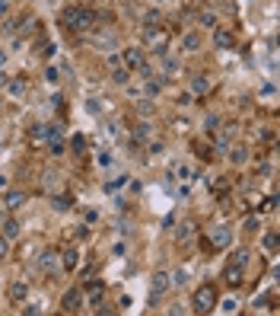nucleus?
I'll return each mask as SVG.
<instances>
[{"label": "nucleus", "mask_w": 280, "mask_h": 316, "mask_svg": "<svg viewBox=\"0 0 280 316\" xmlns=\"http://www.w3.org/2000/svg\"><path fill=\"white\" fill-rule=\"evenodd\" d=\"M96 19L99 16H96L86 4H74V7H67L64 13H60V22H64L70 32H89L96 26Z\"/></svg>", "instance_id": "nucleus-1"}, {"label": "nucleus", "mask_w": 280, "mask_h": 316, "mask_svg": "<svg viewBox=\"0 0 280 316\" xmlns=\"http://www.w3.org/2000/svg\"><path fill=\"white\" fill-rule=\"evenodd\" d=\"M216 303H220L216 287L213 284H201L198 291H194V297H191V310L194 313H210V310H216Z\"/></svg>", "instance_id": "nucleus-2"}, {"label": "nucleus", "mask_w": 280, "mask_h": 316, "mask_svg": "<svg viewBox=\"0 0 280 316\" xmlns=\"http://www.w3.org/2000/svg\"><path fill=\"white\" fill-rule=\"evenodd\" d=\"M207 243H210L213 249H229L233 246V227H226V224L207 227Z\"/></svg>", "instance_id": "nucleus-3"}, {"label": "nucleus", "mask_w": 280, "mask_h": 316, "mask_svg": "<svg viewBox=\"0 0 280 316\" xmlns=\"http://www.w3.org/2000/svg\"><path fill=\"white\" fill-rule=\"evenodd\" d=\"M83 303H86V297H83V287H70L64 297H60V310L64 313H80Z\"/></svg>", "instance_id": "nucleus-4"}, {"label": "nucleus", "mask_w": 280, "mask_h": 316, "mask_svg": "<svg viewBox=\"0 0 280 316\" xmlns=\"http://www.w3.org/2000/svg\"><path fill=\"white\" fill-rule=\"evenodd\" d=\"M121 64H125L128 70H140L143 64H147V58H143V51L140 48H121Z\"/></svg>", "instance_id": "nucleus-5"}, {"label": "nucleus", "mask_w": 280, "mask_h": 316, "mask_svg": "<svg viewBox=\"0 0 280 316\" xmlns=\"http://www.w3.org/2000/svg\"><path fill=\"white\" fill-rule=\"evenodd\" d=\"M102 294H105V281H99V278H86L83 281V297L89 303H102Z\"/></svg>", "instance_id": "nucleus-6"}, {"label": "nucleus", "mask_w": 280, "mask_h": 316, "mask_svg": "<svg viewBox=\"0 0 280 316\" xmlns=\"http://www.w3.org/2000/svg\"><path fill=\"white\" fill-rule=\"evenodd\" d=\"M169 287H172V278H169L166 272H156V275H153V281H150V300L156 303Z\"/></svg>", "instance_id": "nucleus-7"}, {"label": "nucleus", "mask_w": 280, "mask_h": 316, "mask_svg": "<svg viewBox=\"0 0 280 316\" xmlns=\"http://www.w3.org/2000/svg\"><path fill=\"white\" fill-rule=\"evenodd\" d=\"M39 269H42L45 275H57V272H60V262H57V252H54V249H45L42 256H39Z\"/></svg>", "instance_id": "nucleus-8"}, {"label": "nucleus", "mask_w": 280, "mask_h": 316, "mask_svg": "<svg viewBox=\"0 0 280 316\" xmlns=\"http://www.w3.org/2000/svg\"><path fill=\"white\" fill-rule=\"evenodd\" d=\"M143 39H147V45H153L156 51L163 55V48H166V32H163V26H147Z\"/></svg>", "instance_id": "nucleus-9"}, {"label": "nucleus", "mask_w": 280, "mask_h": 316, "mask_svg": "<svg viewBox=\"0 0 280 316\" xmlns=\"http://www.w3.org/2000/svg\"><path fill=\"white\" fill-rule=\"evenodd\" d=\"M57 256H60V269H64V272H77V265H80V249L67 246L64 252H57Z\"/></svg>", "instance_id": "nucleus-10"}, {"label": "nucleus", "mask_w": 280, "mask_h": 316, "mask_svg": "<svg viewBox=\"0 0 280 316\" xmlns=\"http://www.w3.org/2000/svg\"><path fill=\"white\" fill-rule=\"evenodd\" d=\"M223 278H226V284H229V287H239L242 281H245V269H242V265H233V262H229V265H226V272H223Z\"/></svg>", "instance_id": "nucleus-11"}, {"label": "nucleus", "mask_w": 280, "mask_h": 316, "mask_svg": "<svg viewBox=\"0 0 280 316\" xmlns=\"http://www.w3.org/2000/svg\"><path fill=\"white\" fill-rule=\"evenodd\" d=\"M213 45L216 48H233L236 45V35H233V29H213Z\"/></svg>", "instance_id": "nucleus-12"}, {"label": "nucleus", "mask_w": 280, "mask_h": 316, "mask_svg": "<svg viewBox=\"0 0 280 316\" xmlns=\"http://www.w3.org/2000/svg\"><path fill=\"white\" fill-rule=\"evenodd\" d=\"M201 32H181V51H201Z\"/></svg>", "instance_id": "nucleus-13"}, {"label": "nucleus", "mask_w": 280, "mask_h": 316, "mask_svg": "<svg viewBox=\"0 0 280 316\" xmlns=\"http://www.w3.org/2000/svg\"><path fill=\"white\" fill-rule=\"evenodd\" d=\"M48 138H51V128H48V125H32L29 128V144H35V147L45 144Z\"/></svg>", "instance_id": "nucleus-14"}, {"label": "nucleus", "mask_w": 280, "mask_h": 316, "mask_svg": "<svg viewBox=\"0 0 280 316\" xmlns=\"http://www.w3.org/2000/svg\"><path fill=\"white\" fill-rule=\"evenodd\" d=\"M42 189L48 192V195H54V192L60 189V173H51V169H45V173H42Z\"/></svg>", "instance_id": "nucleus-15"}, {"label": "nucleus", "mask_w": 280, "mask_h": 316, "mask_svg": "<svg viewBox=\"0 0 280 316\" xmlns=\"http://www.w3.org/2000/svg\"><path fill=\"white\" fill-rule=\"evenodd\" d=\"M261 249L271 252V256H277V252H280V236H277V230H267V233L261 236Z\"/></svg>", "instance_id": "nucleus-16"}, {"label": "nucleus", "mask_w": 280, "mask_h": 316, "mask_svg": "<svg viewBox=\"0 0 280 316\" xmlns=\"http://www.w3.org/2000/svg\"><path fill=\"white\" fill-rule=\"evenodd\" d=\"M26 204V192H7L4 195V208L7 211H16V208H22Z\"/></svg>", "instance_id": "nucleus-17"}, {"label": "nucleus", "mask_w": 280, "mask_h": 316, "mask_svg": "<svg viewBox=\"0 0 280 316\" xmlns=\"http://www.w3.org/2000/svg\"><path fill=\"white\" fill-rule=\"evenodd\" d=\"M26 297H29V284L26 281H13V284H10V300H13V303H22Z\"/></svg>", "instance_id": "nucleus-18"}, {"label": "nucleus", "mask_w": 280, "mask_h": 316, "mask_svg": "<svg viewBox=\"0 0 280 316\" xmlns=\"http://www.w3.org/2000/svg\"><path fill=\"white\" fill-rule=\"evenodd\" d=\"M229 189H233V179H229V176H220V179H213V182H210V192H213L216 198H223Z\"/></svg>", "instance_id": "nucleus-19"}, {"label": "nucleus", "mask_w": 280, "mask_h": 316, "mask_svg": "<svg viewBox=\"0 0 280 316\" xmlns=\"http://www.w3.org/2000/svg\"><path fill=\"white\" fill-rule=\"evenodd\" d=\"M10 96H16V99H19V96H26V90H29V83L26 80H22V77H16V80H7V87H4Z\"/></svg>", "instance_id": "nucleus-20"}, {"label": "nucleus", "mask_w": 280, "mask_h": 316, "mask_svg": "<svg viewBox=\"0 0 280 316\" xmlns=\"http://www.w3.org/2000/svg\"><path fill=\"white\" fill-rule=\"evenodd\" d=\"M229 141H233V125H229V128H223L220 135L213 138V144H210V147H213V150H226V147H229Z\"/></svg>", "instance_id": "nucleus-21"}, {"label": "nucleus", "mask_w": 280, "mask_h": 316, "mask_svg": "<svg viewBox=\"0 0 280 316\" xmlns=\"http://www.w3.org/2000/svg\"><path fill=\"white\" fill-rule=\"evenodd\" d=\"M150 135H153V131H150V121H137V125H134L131 141H134V144H140V141H147Z\"/></svg>", "instance_id": "nucleus-22"}, {"label": "nucleus", "mask_w": 280, "mask_h": 316, "mask_svg": "<svg viewBox=\"0 0 280 316\" xmlns=\"http://www.w3.org/2000/svg\"><path fill=\"white\" fill-rule=\"evenodd\" d=\"M0 236H7V240H16L19 236V224L13 221V217H7V221L0 224Z\"/></svg>", "instance_id": "nucleus-23"}, {"label": "nucleus", "mask_w": 280, "mask_h": 316, "mask_svg": "<svg viewBox=\"0 0 280 316\" xmlns=\"http://www.w3.org/2000/svg\"><path fill=\"white\" fill-rule=\"evenodd\" d=\"M147 80V96H160L166 90V77H143Z\"/></svg>", "instance_id": "nucleus-24"}, {"label": "nucleus", "mask_w": 280, "mask_h": 316, "mask_svg": "<svg viewBox=\"0 0 280 316\" xmlns=\"http://www.w3.org/2000/svg\"><path fill=\"white\" fill-rule=\"evenodd\" d=\"M51 208L54 211H70L74 208V195H51Z\"/></svg>", "instance_id": "nucleus-25"}, {"label": "nucleus", "mask_w": 280, "mask_h": 316, "mask_svg": "<svg viewBox=\"0 0 280 316\" xmlns=\"http://www.w3.org/2000/svg\"><path fill=\"white\" fill-rule=\"evenodd\" d=\"M248 259H252V249H245V246L233 249V256H229V262H233V265H242V269L248 265Z\"/></svg>", "instance_id": "nucleus-26"}, {"label": "nucleus", "mask_w": 280, "mask_h": 316, "mask_svg": "<svg viewBox=\"0 0 280 316\" xmlns=\"http://www.w3.org/2000/svg\"><path fill=\"white\" fill-rule=\"evenodd\" d=\"M210 90H213L210 77H194V93H191V96H207Z\"/></svg>", "instance_id": "nucleus-27"}, {"label": "nucleus", "mask_w": 280, "mask_h": 316, "mask_svg": "<svg viewBox=\"0 0 280 316\" xmlns=\"http://www.w3.org/2000/svg\"><path fill=\"white\" fill-rule=\"evenodd\" d=\"M191 236H194V224H191V221L178 224V230H175V240H178V243H188Z\"/></svg>", "instance_id": "nucleus-28"}, {"label": "nucleus", "mask_w": 280, "mask_h": 316, "mask_svg": "<svg viewBox=\"0 0 280 316\" xmlns=\"http://www.w3.org/2000/svg\"><path fill=\"white\" fill-rule=\"evenodd\" d=\"M102 45V51H112V48L118 45V39H115V32H99V39H96Z\"/></svg>", "instance_id": "nucleus-29"}, {"label": "nucleus", "mask_w": 280, "mask_h": 316, "mask_svg": "<svg viewBox=\"0 0 280 316\" xmlns=\"http://www.w3.org/2000/svg\"><path fill=\"white\" fill-rule=\"evenodd\" d=\"M198 22L204 29H216V13H213V10H204V13L198 16Z\"/></svg>", "instance_id": "nucleus-30"}, {"label": "nucleus", "mask_w": 280, "mask_h": 316, "mask_svg": "<svg viewBox=\"0 0 280 316\" xmlns=\"http://www.w3.org/2000/svg\"><path fill=\"white\" fill-rule=\"evenodd\" d=\"M128 77H131V70H128L125 64H121V67H115V70H112V80L118 83V87H125V83H128Z\"/></svg>", "instance_id": "nucleus-31"}, {"label": "nucleus", "mask_w": 280, "mask_h": 316, "mask_svg": "<svg viewBox=\"0 0 280 316\" xmlns=\"http://www.w3.org/2000/svg\"><path fill=\"white\" fill-rule=\"evenodd\" d=\"M70 147H74V153H86V138L74 135V138H70Z\"/></svg>", "instance_id": "nucleus-32"}, {"label": "nucleus", "mask_w": 280, "mask_h": 316, "mask_svg": "<svg viewBox=\"0 0 280 316\" xmlns=\"http://www.w3.org/2000/svg\"><path fill=\"white\" fill-rule=\"evenodd\" d=\"M229 160H233L236 166H242V163H245V160H248V150H245V147H236L233 153H229Z\"/></svg>", "instance_id": "nucleus-33"}, {"label": "nucleus", "mask_w": 280, "mask_h": 316, "mask_svg": "<svg viewBox=\"0 0 280 316\" xmlns=\"http://www.w3.org/2000/svg\"><path fill=\"white\" fill-rule=\"evenodd\" d=\"M194 150H198L201 160H213V147H210V144H194Z\"/></svg>", "instance_id": "nucleus-34"}, {"label": "nucleus", "mask_w": 280, "mask_h": 316, "mask_svg": "<svg viewBox=\"0 0 280 316\" xmlns=\"http://www.w3.org/2000/svg\"><path fill=\"white\" fill-rule=\"evenodd\" d=\"M143 26H163V13H156V10H150V13L143 16Z\"/></svg>", "instance_id": "nucleus-35"}, {"label": "nucleus", "mask_w": 280, "mask_h": 316, "mask_svg": "<svg viewBox=\"0 0 280 316\" xmlns=\"http://www.w3.org/2000/svg\"><path fill=\"white\" fill-rule=\"evenodd\" d=\"M216 128H220V115H204V131H216Z\"/></svg>", "instance_id": "nucleus-36"}, {"label": "nucleus", "mask_w": 280, "mask_h": 316, "mask_svg": "<svg viewBox=\"0 0 280 316\" xmlns=\"http://www.w3.org/2000/svg\"><path fill=\"white\" fill-rule=\"evenodd\" d=\"M185 281H188V275H185V272H181V269H178V272L172 275V284H175V287H181V284H185Z\"/></svg>", "instance_id": "nucleus-37"}, {"label": "nucleus", "mask_w": 280, "mask_h": 316, "mask_svg": "<svg viewBox=\"0 0 280 316\" xmlns=\"http://www.w3.org/2000/svg\"><path fill=\"white\" fill-rule=\"evenodd\" d=\"M7 256H10V240L0 236V259H7Z\"/></svg>", "instance_id": "nucleus-38"}, {"label": "nucleus", "mask_w": 280, "mask_h": 316, "mask_svg": "<svg viewBox=\"0 0 280 316\" xmlns=\"http://www.w3.org/2000/svg\"><path fill=\"white\" fill-rule=\"evenodd\" d=\"M175 102H178V106H191V102H194V96H191V93H178V99H175Z\"/></svg>", "instance_id": "nucleus-39"}, {"label": "nucleus", "mask_w": 280, "mask_h": 316, "mask_svg": "<svg viewBox=\"0 0 280 316\" xmlns=\"http://www.w3.org/2000/svg\"><path fill=\"white\" fill-rule=\"evenodd\" d=\"M258 227H261V221H258V217H248V221H245V230H248V233H255Z\"/></svg>", "instance_id": "nucleus-40"}, {"label": "nucleus", "mask_w": 280, "mask_h": 316, "mask_svg": "<svg viewBox=\"0 0 280 316\" xmlns=\"http://www.w3.org/2000/svg\"><path fill=\"white\" fill-rule=\"evenodd\" d=\"M118 186H125V176H118V179H112V182H108V186H105V192H115Z\"/></svg>", "instance_id": "nucleus-41"}, {"label": "nucleus", "mask_w": 280, "mask_h": 316, "mask_svg": "<svg viewBox=\"0 0 280 316\" xmlns=\"http://www.w3.org/2000/svg\"><path fill=\"white\" fill-rule=\"evenodd\" d=\"M137 112H140V115H153V102H140Z\"/></svg>", "instance_id": "nucleus-42"}, {"label": "nucleus", "mask_w": 280, "mask_h": 316, "mask_svg": "<svg viewBox=\"0 0 280 316\" xmlns=\"http://www.w3.org/2000/svg\"><path fill=\"white\" fill-rule=\"evenodd\" d=\"M99 166H112V153H108V150L99 153Z\"/></svg>", "instance_id": "nucleus-43"}, {"label": "nucleus", "mask_w": 280, "mask_h": 316, "mask_svg": "<svg viewBox=\"0 0 280 316\" xmlns=\"http://www.w3.org/2000/svg\"><path fill=\"white\" fill-rule=\"evenodd\" d=\"M264 211H277V195H271V198H267V204H264Z\"/></svg>", "instance_id": "nucleus-44"}, {"label": "nucleus", "mask_w": 280, "mask_h": 316, "mask_svg": "<svg viewBox=\"0 0 280 316\" xmlns=\"http://www.w3.org/2000/svg\"><path fill=\"white\" fill-rule=\"evenodd\" d=\"M45 77L51 80V83H57V70H54V67H48V70H45Z\"/></svg>", "instance_id": "nucleus-45"}, {"label": "nucleus", "mask_w": 280, "mask_h": 316, "mask_svg": "<svg viewBox=\"0 0 280 316\" xmlns=\"http://www.w3.org/2000/svg\"><path fill=\"white\" fill-rule=\"evenodd\" d=\"M147 150H150V153H163V144H160V141H153Z\"/></svg>", "instance_id": "nucleus-46"}, {"label": "nucleus", "mask_w": 280, "mask_h": 316, "mask_svg": "<svg viewBox=\"0 0 280 316\" xmlns=\"http://www.w3.org/2000/svg\"><path fill=\"white\" fill-rule=\"evenodd\" d=\"M83 217H86L89 224H96V221H99V214H96V211H83Z\"/></svg>", "instance_id": "nucleus-47"}, {"label": "nucleus", "mask_w": 280, "mask_h": 316, "mask_svg": "<svg viewBox=\"0 0 280 316\" xmlns=\"http://www.w3.org/2000/svg\"><path fill=\"white\" fill-rule=\"evenodd\" d=\"M108 67H112V70H115V67H121V58H118V55H112V58H108Z\"/></svg>", "instance_id": "nucleus-48"}, {"label": "nucleus", "mask_w": 280, "mask_h": 316, "mask_svg": "<svg viewBox=\"0 0 280 316\" xmlns=\"http://www.w3.org/2000/svg\"><path fill=\"white\" fill-rule=\"evenodd\" d=\"M261 96H274V83H264V87H261Z\"/></svg>", "instance_id": "nucleus-49"}, {"label": "nucleus", "mask_w": 280, "mask_h": 316, "mask_svg": "<svg viewBox=\"0 0 280 316\" xmlns=\"http://www.w3.org/2000/svg\"><path fill=\"white\" fill-rule=\"evenodd\" d=\"M7 10H10V0H0V16H4Z\"/></svg>", "instance_id": "nucleus-50"}, {"label": "nucleus", "mask_w": 280, "mask_h": 316, "mask_svg": "<svg viewBox=\"0 0 280 316\" xmlns=\"http://www.w3.org/2000/svg\"><path fill=\"white\" fill-rule=\"evenodd\" d=\"M7 64V51H4V48H0V67H4Z\"/></svg>", "instance_id": "nucleus-51"}, {"label": "nucleus", "mask_w": 280, "mask_h": 316, "mask_svg": "<svg viewBox=\"0 0 280 316\" xmlns=\"http://www.w3.org/2000/svg\"><path fill=\"white\" fill-rule=\"evenodd\" d=\"M7 80H10L7 74H0V87H7Z\"/></svg>", "instance_id": "nucleus-52"}, {"label": "nucleus", "mask_w": 280, "mask_h": 316, "mask_svg": "<svg viewBox=\"0 0 280 316\" xmlns=\"http://www.w3.org/2000/svg\"><path fill=\"white\" fill-rule=\"evenodd\" d=\"M0 112H4V99H0Z\"/></svg>", "instance_id": "nucleus-53"}, {"label": "nucleus", "mask_w": 280, "mask_h": 316, "mask_svg": "<svg viewBox=\"0 0 280 316\" xmlns=\"http://www.w3.org/2000/svg\"><path fill=\"white\" fill-rule=\"evenodd\" d=\"M156 4H166V0H156Z\"/></svg>", "instance_id": "nucleus-54"}]
</instances>
